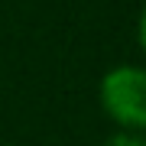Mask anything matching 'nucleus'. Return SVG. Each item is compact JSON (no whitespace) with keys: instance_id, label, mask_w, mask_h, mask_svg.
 Listing matches in <instances>:
<instances>
[{"instance_id":"2","label":"nucleus","mask_w":146,"mask_h":146,"mask_svg":"<svg viewBox=\"0 0 146 146\" xmlns=\"http://www.w3.org/2000/svg\"><path fill=\"white\" fill-rule=\"evenodd\" d=\"M101 146H146V136L136 133V130H117V133H110Z\"/></svg>"},{"instance_id":"1","label":"nucleus","mask_w":146,"mask_h":146,"mask_svg":"<svg viewBox=\"0 0 146 146\" xmlns=\"http://www.w3.org/2000/svg\"><path fill=\"white\" fill-rule=\"evenodd\" d=\"M101 107L120 130H146V68H110L101 78Z\"/></svg>"},{"instance_id":"3","label":"nucleus","mask_w":146,"mask_h":146,"mask_svg":"<svg viewBox=\"0 0 146 146\" xmlns=\"http://www.w3.org/2000/svg\"><path fill=\"white\" fill-rule=\"evenodd\" d=\"M136 36H140V46H143V52H146V7H143V13H140V26H136Z\"/></svg>"}]
</instances>
